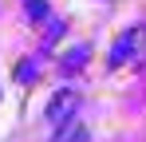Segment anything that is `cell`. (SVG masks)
Returning a JSON list of instances; mask_svg holds the SVG:
<instances>
[{
    "label": "cell",
    "instance_id": "8992f818",
    "mask_svg": "<svg viewBox=\"0 0 146 142\" xmlns=\"http://www.w3.org/2000/svg\"><path fill=\"white\" fill-rule=\"evenodd\" d=\"M28 16H32V20H44V16H48V4H44V0H28Z\"/></svg>",
    "mask_w": 146,
    "mask_h": 142
},
{
    "label": "cell",
    "instance_id": "7a4b0ae2",
    "mask_svg": "<svg viewBox=\"0 0 146 142\" xmlns=\"http://www.w3.org/2000/svg\"><path fill=\"white\" fill-rule=\"evenodd\" d=\"M51 142H87V126L75 122V118H67V122H59V130H55Z\"/></svg>",
    "mask_w": 146,
    "mask_h": 142
},
{
    "label": "cell",
    "instance_id": "5b68a950",
    "mask_svg": "<svg viewBox=\"0 0 146 142\" xmlns=\"http://www.w3.org/2000/svg\"><path fill=\"white\" fill-rule=\"evenodd\" d=\"M126 59H130V32H126L119 44H115V51H111V63H126Z\"/></svg>",
    "mask_w": 146,
    "mask_h": 142
},
{
    "label": "cell",
    "instance_id": "277c9868",
    "mask_svg": "<svg viewBox=\"0 0 146 142\" xmlns=\"http://www.w3.org/2000/svg\"><path fill=\"white\" fill-rule=\"evenodd\" d=\"M83 63H87V47H83V44L71 47V51L63 55V67H67V71H71V67H83Z\"/></svg>",
    "mask_w": 146,
    "mask_h": 142
},
{
    "label": "cell",
    "instance_id": "3957f363",
    "mask_svg": "<svg viewBox=\"0 0 146 142\" xmlns=\"http://www.w3.org/2000/svg\"><path fill=\"white\" fill-rule=\"evenodd\" d=\"M130 55L146 63V24H138V28H130Z\"/></svg>",
    "mask_w": 146,
    "mask_h": 142
},
{
    "label": "cell",
    "instance_id": "6da1fadb",
    "mask_svg": "<svg viewBox=\"0 0 146 142\" xmlns=\"http://www.w3.org/2000/svg\"><path fill=\"white\" fill-rule=\"evenodd\" d=\"M75 107H79V95L67 87V91H59V95L48 103L44 115H48V122H67V118H75Z\"/></svg>",
    "mask_w": 146,
    "mask_h": 142
}]
</instances>
